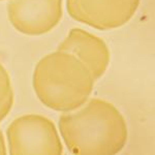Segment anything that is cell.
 <instances>
[{
    "mask_svg": "<svg viewBox=\"0 0 155 155\" xmlns=\"http://www.w3.org/2000/svg\"><path fill=\"white\" fill-rule=\"evenodd\" d=\"M59 130L72 154H118L126 146L128 127L112 102L89 98L83 106L59 117Z\"/></svg>",
    "mask_w": 155,
    "mask_h": 155,
    "instance_id": "1",
    "label": "cell"
},
{
    "mask_svg": "<svg viewBox=\"0 0 155 155\" xmlns=\"http://www.w3.org/2000/svg\"><path fill=\"white\" fill-rule=\"evenodd\" d=\"M32 85L42 104L66 113L74 111L88 101L95 80L76 56L57 50L37 62Z\"/></svg>",
    "mask_w": 155,
    "mask_h": 155,
    "instance_id": "2",
    "label": "cell"
},
{
    "mask_svg": "<svg viewBox=\"0 0 155 155\" xmlns=\"http://www.w3.org/2000/svg\"><path fill=\"white\" fill-rule=\"evenodd\" d=\"M6 139L9 154H62L64 151L54 122L38 114L12 120L6 129Z\"/></svg>",
    "mask_w": 155,
    "mask_h": 155,
    "instance_id": "3",
    "label": "cell"
},
{
    "mask_svg": "<svg viewBox=\"0 0 155 155\" xmlns=\"http://www.w3.org/2000/svg\"><path fill=\"white\" fill-rule=\"evenodd\" d=\"M140 2L141 0H66V9L74 21L107 31L128 23Z\"/></svg>",
    "mask_w": 155,
    "mask_h": 155,
    "instance_id": "4",
    "label": "cell"
},
{
    "mask_svg": "<svg viewBox=\"0 0 155 155\" xmlns=\"http://www.w3.org/2000/svg\"><path fill=\"white\" fill-rule=\"evenodd\" d=\"M62 0H9L7 17L16 30L37 36L52 31L63 17Z\"/></svg>",
    "mask_w": 155,
    "mask_h": 155,
    "instance_id": "5",
    "label": "cell"
},
{
    "mask_svg": "<svg viewBox=\"0 0 155 155\" xmlns=\"http://www.w3.org/2000/svg\"><path fill=\"white\" fill-rule=\"evenodd\" d=\"M57 50L76 56L86 65L94 80L106 74L111 61V52L101 37L81 28H72Z\"/></svg>",
    "mask_w": 155,
    "mask_h": 155,
    "instance_id": "6",
    "label": "cell"
},
{
    "mask_svg": "<svg viewBox=\"0 0 155 155\" xmlns=\"http://www.w3.org/2000/svg\"><path fill=\"white\" fill-rule=\"evenodd\" d=\"M15 101V93L11 76L0 62V122L11 113Z\"/></svg>",
    "mask_w": 155,
    "mask_h": 155,
    "instance_id": "7",
    "label": "cell"
},
{
    "mask_svg": "<svg viewBox=\"0 0 155 155\" xmlns=\"http://www.w3.org/2000/svg\"><path fill=\"white\" fill-rule=\"evenodd\" d=\"M0 154H7L5 139H4L3 132H2L1 128H0Z\"/></svg>",
    "mask_w": 155,
    "mask_h": 155,
    "instance_id": "8",
    "label": "cell"
},
{
    "mask_svg": "<svg viewBox=\"0 0 155 155\" xmlns=\"http://www.w3.org/2000/svg\"><path fill=\"white\" fill-rule=\"evenodd\" d=\"M0 1H2V0H0Z\"/></svg>",
    "mask_w": 155,
    "mask_h": 155,
    "instance_id": "9",
    "label": "cell"
}]
</instances>
